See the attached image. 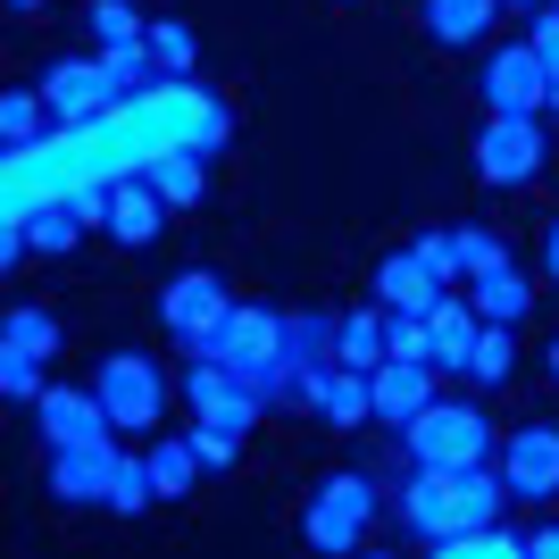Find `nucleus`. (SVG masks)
<instances>
[{
    "label": "nucleus",
    "instance_id": "obj_1",
    "mask_svg": "<svg viewBox=\"0 0 559 559\" xmlns=\"http://www.w3.org/2000/svg\"><path fill=\"white\" fill-rule=\"evenodd\" d=\"M501 467L485 460H460V467H418L409 492H401V518H409V535L418 543H443L460 526H492L501 518Z\"/></svg>",
    "mask_w": 559,
    "mask_h": 559
},
{
    "label": "nucleus",
    "instance_id": "obj_2",
    "mask_svg": "<svg viewBox=\"0 0 559 559\" xmlns=\"http://www.w3.org/2000/svg\"><path fill=\"white\" fill-rule=\"evenodd\" d=\"M376 476H359V467H334L326 485L309 492V510H301V535H309V551H359L368 543V526H376Z\"/></svg>",
    "mask_w": 559,
    "mask_h": 559
},
{
    "label": "nucleus",
    "instance_id": "obj_3",
    "mask_svg": "<svg viewBox=\"0 0 559 559\" xmlns=\"http://www.w3.org/2000/svg\"><path fill=\"white\" fill-rule=\"evenodd\" d=\"M401 443H409L418 467H460V460H485L492 451V426H485V409H467V401H435L426 418L401 426Z\"/></svg>",
    "mask_w": 559,
    "mask_h": 559
},
{
    "label": "nucleus",
    "instance_id": "obj_4",
    "mask_svg": "<svg viewBox=\"0 0 559 559\" xmlns=\"http://www.w3.org/2000/svg\"><path fill=\"white\" fill-rule=\"evenodd\" d=\"M443 276H451V226L418 234L409 251L384 259V267H376V301H384V309H435V301H443Z\"/></svg>",
    "mask_w": 559,
    "mask_h": 559
},
{
    "label": "nucleus",
    "instance_id": "obj_5",
    "mask_svg": "<svg viewBox=\"0 0 559 559\" xmlns=\"http://www.w3.org/2000/svg\"><path fill=\"white\" fill-rule=\"evenodd\" d=\"M93 393L109 401V418L117 426H159V409H167V376H159V359L151 350H109L93 368Z\"/></svg>",
    "mask_w": 559,
    "mask_h": 559
},
{
    "label": "nucleus",
    "instance_id": "obj_6",
    "mask_svg": "<svg viewBox=\"0 0 559 559\" xmlns=\"http://www.w3.org/2000/svg\"><path fill=\"white\" fill-rule=\"evenodd\" d=\"M543 126L526 109H492V126L476 134V176L485 185H526V176H543Z\"/></svg>",
    "mask_w": 559,
    "mask_h": 559
},
{
    "label": "nucleus",
    "instance_id": "obj_7",
    "mask_svg": "<svg viewBox=\"0 0 559 559\" xmlns=\"http://www.w3.org/2000/svg\"><path fill=\"white\" fill-rule=\"evenodd\" d=\"M185 409H192V418H210V426H226V435H242V443H251V426H259V393L226 368V359H192Z\"/></svg>",
    "mask_w": 559,
    "mask_h": 559
},
{
    "label": "nucleus",
    "instance_id": "obj_8",
    "mask_svg": "<svg viewBox=\"0 0 559 559\" xmlns=\"http://www.w3.org/2000/svg\"><path fill=\"white\" fill-rule=\"evenodd\" d=\"M43 100H50V117H59V126H100V117L117 109L109 59H50Z\"/></svg>",
    "mask_w": 559,
    "mask_h": 559
},
{
    "label": "nucleus",
    "instance_id": "obj_9",
    "mask_svg": "<svg viewBox=\"0 0 559 559\" xmlns=\"http://www.w3.org/2000/svg\"><path fill=\"white\" fill-rule=\"evenodd\" d=\"M476 84H485V109H526V117H535L543 100H551V68H543L535 43H501V50L485 59V75H476Z\"/></svg>",
    "mask_w": 559,
    "mask_h": 559
},
{
    "label": "nucleus",
    "instance_id": "obj_10",
    "mask_svg": "<svg viewBox=\"0 0 559 559\" xmlns=\"http://www.w3.org/2000/svg\"><path fill=\"white\" fill-rule=\"evenodd\" d=\"M34 426H43V443H109L117 418H109V401L93 393V384H50L43 409H34Z\"/></svg>",
    "mask_w": 559,
    "mask_h": 559
},
{
    "label": "nucleus",
    "instance_id": "obj_11",
    "mask_svg": "<svg viewBox=\"0 0 559 559\" xmlns=\"http://www.w3.org/2000/svg\"><path fill=\"white\" fill-rule=\"evenodd\" d=\"M109 476H117V443H59L43 467L50 501H68V510H93V501H109Z\"/></svg>",
    "mask_w": 559,
    "mask_h": 559
},
{
    "label": "nucleus",
    "instance_id": "obj_12",
    "mask_svg": "<svg viewBox=\"0 0 559 559\" xmlns=\"http://www.w3.org/2000/svg\"><path fill=\"white\" fill-rule=\"evenodd\" d=\"M501 485L518 492V501H551L559 492V426H518L510 443H501Z\"/></svg>",
    "mask_w": 559,
    "mask_h": 559
},
{
    "label": "nucleus",
    "instance_id": "obj_13",
    "mask_svg": "<svg viewBox=\"0 0 559 559\" xmlns=\"http://www.w3.org/2000/svg\"><path fill=\"white\" fill-rule=\"evenodd\" d=\"M435 409V359H384L376 368V426H409Z\"/></svg>",
    "mask_w": 559,
    "mask_h": 559
},
{
    "label": "nucleus",
    "instance_id": "obj_14",
    "mask_svg": "<svg viewBox=\"0 0 559 559\" xmlns=\"http://www.w3.org/2000/svg\"><path fill=\"white\" fill-rule=\"evenodd\" d=\"M226 309H234V301H226V284H217L210 267H192V276H176V284L159 293V326L176 334V343H192V334L217 326Z\"/></svg>",
    "mask_w": 559,
    "mask_h": 559
},
{
    "label": "nucleus",
    "instance_id": "obj_15",
    "mask_svg": "<svg viewBox=\"0 0 559 559\" xmlns=\"http://www.w3.org/2000/svg\"><path fill=\"white\" fill-rule=\"evenodd\" d=\"M476 334H485L476 301H435L426 309V359H435V376H467L476 368Z\"/></svg>",
    "mask_w": 559,
    "mask_h": 559
},
{
    "label": "nucleus",
    "instance_id": "obj_16",
    "mask_svg": "<svg viewBox=\"0 0 559 559\" xmlns=\"http://www.w3.org/2000/svg\"><path fill=\"white\" fill-rule=\"evenodd\" d=\"M167 210H176V201H167V192L151 185V176H142V185H134V176H117V192H109V234L142 251V242H151V234L167 226Z\"/></svg>",
    "mask_w": 559,
    "mask_h": 559
},
{
    "label": "nucleus",
    "instance_id": "obj_17",
    "mask_svg": "<svg viewBox=\"0 0 559 559\" xmlns=\"http://www.w3.org/2000/svg\"><path fill=\"white\" fill-rule=\"evenodd\" d=\"M142 176L176 201V210H192V201H210V151H192V142H159L151 159H142Z\"/></svg>",
    "mask_w": 559,
    "mask_h": 559
},
{
    "label": "nucleus",
    "instance_id": "obj_18",
    "mask_svg": "<svg viewBox=\"0 0 559 559\" xmlns=\"http://www.w3.org/2000/svg\"><path fill=\"white\" fill-rule=\"evenodd\" d=\"M318 418L326 426H368L376 418V368H343V359H334L326 376H318Z\"/></svg>",
    "mask_w": 559,
    "mask_h": 559
},
{
    "label": "nucleus",
    "instance_id": "obj_19",
    "mask_svg": "<svg viewBox=\"0 0 559 559\" xmlns=\"http://www.w3.org/2000/svg\"><path fill=\"white\" fill-rule=\"evenodd\" d=\"M334 359H343V368H384V359H393V309L384 301L350 309L343 334H334Z\"/></svg>",
    "mask_w": 559,
    "mask_h": 559
},
{
    "label": "nucleus",
    "instance_id": "obj_20",
    "mask_svg": "<svg viewBox=\"0 0 559 559\" xmlns=\"http://www.w3.org/2000/svg\"><path fill=\"white\" fill-rule=\"evenodd\" d=\"M467 284H476L467 301H476V318H485V326H518V318L535 309V284L518 276V259H501V267H485V276H467Z\"/></svg>",
    "mask_w": 559,
    "mask_h": 559
},
{
    "label": "nucleus",
    "instance_id": "obj_21",
    "mask_svg": "<svg viewBox=\"0 0 559 559\" xmlns=\"http://www.w3.org/2000/svg\"><path fill=\"white\" fill-rule=\"evenodd\" d=\"M501 17V0H426V34L443 50H476Z\"/></svg>",
    "mask_w": 559,
    "mask_h": 559
},
{
    "label": "nucleus",
    "instance_id": "obj_22",
    "mask_svg": "<svg viewBox=\"0 0 559 559\" xmlns=\"http://www.w3.org/2000/svg\"><path fill=\"white\" fill-rule=\"evenodd\" d=\"M334 334H343V318H326V309H301V318H284V368H293V376L334 368Z\"/></svg>",
    "mask_w": 559,
    "mask_h": 559
},
{
    "label": "nucleus",
    "instance_id": "obj_23",
    "mask_svg": "<svg viewBox=\"0 0 559 559\" xmlns=\"http://www.w3.org/2000/svg\"><path fill=\"white\" fill-rule=\"evenodd\" d=\"M59 134V117H50V100L43 93H0V142H9V151H34V142H50Z\"/></svg>",
    "mask_w": 559,
    "mask_h": 559
},
{
    "label": "nucleus",
    "instance_id": "obj_24",
    "mask_svg": "<svg viewBox=\"0 0 559 559\" xmlns=\"http://www.w3.org/2000/svg\"><path fill=\"white\" fill-rule=\"evenodd\" d=\"M0 350H17V359H50V350H59V318L17 301L9 318H0Z\"/></svg>",
    "mask_w": 559,
    "mask_h": 559
},
{
    "label": "nucleus",
    "instance_id": "obj_25",
    "mask_svg": "<svg viewBox=\"0 0 559 559\" xmlns=\"http://www.w3.org/2000/svg\"><path fill=\"white\" fill-rule=\"evenodd\" d=\"M192 476H201V451H192V435H167V443H151V485H159V501H185Z\"/></svg>",
    "mask_w": 559,
    "mask_h": 559
},
{
    "label": "nucleus",
    "instance_id": "obj_26",
    "mask_svg": "<svg viewBox=\"0 0 559 559\" xmlns=\"http://www.w3.org/2000/svg\"><path fill=\"white\" fill-rule=\"evenodd\" d=\"M151 501H159V485H151V451H142V460L117 451V476H109V501H100V510H109V518H142Z\"/></svg>",
    "mask_w": 559,
    "mask_h": 559
},
{
    "label": "nucleus",
    "instance_id": "obj_27",
    "mask_svg": "<svg viewBox=\"0 0 559 559\" xmlns=\"http://www.w3.org/2000/svg\"><path fill=\"white\" fill-rule=\"evenodd\" d=\"M84 25H93V43H100V50L151 43V25H142V9H134V0H93V9H84Z\"/></svg>",
    "mask_w": 559,
    "mask_h": 559
},
{
    "label": "nucleus",
    "instance_id": "obj_28",
    "mask_svg": "<svg viewBox=\"0 0 559 559\" xmlns=\"http://www.w3.org/2000/svg\"><path fill=\"white\" fill-rule=\"evenodd\" d=\"M510 259V242L492 226H451V276H485V267H501Z\"/></svg>",
    "mask_w": 559,
    "mask_h": 559
},
{
    "label": "nucleus",
    "instance_id": "obj_29",
    "mask_svg": "<svg viewBox=\"0 0 559 559\" xmlns=\"http://www.w3.org/2000/svg\"><path fill=\"white\" fill-rule=\"evenodd\" d=\"M25 234H34V251H50V259H59V251H75V242H84L93 226H84V217H75L68 201H43V210L25 217Z\"/></svg>",
    "mask_w": 559,
    "mask_h": 559
},
{
    "label": "nucleus",
    "instance_id": "obj_30",
    "mask_svg": "<svg viewBox=\"0 0 559 559\" xmlns=\"http://www.w3.org/2000/svg\"><path fill=\"white\" fill-rule=\"evenodd\" d=\"M151 59H159V75H167V84H185V75H192V59H201L192 25H185V17H159V25H151Z\"/></svg>",
    "mask_w": 559,
    "mask_h": 559
},
{
    "label": "nucleus",
    "instance_id": "obj_31",
    "mask_svg": "<svg viewBox=\"0 0 559 559\" xmlns=\"http://www.w3.org/2000/svg\"><path fill=\"white\" fill-rule=\"evenodd\" d=\"M435 551H443V559H510V551H526V543L501 535V526H460V535H443Z\"/></svg>",
    "mask_w": 559,
    "mask_h": 559
},
{
    "label": "nucleus",
    "instance_id": "obj_32",
    "mask_svg": "<svg viewBox=\"0 0 559 559\" xmlns=\"http://www.w3.org/2000/svg\"><path fill=\"white\" fill-rule=\"evenodd\" d=\"M43 359H17V350H0V401H17V409H43Z\"/></svg>",
    "mask_w": 559,
    "mask_h": 559
},
{
    "label": "nucleus",
    "instance_id": "obj_33",
    "mask_svg": "<svg viewBox=\"0 0 559 559\" xmlns=\"http://www.w3.org/2000/svg\"><path fill=\"white\" fill-rule=\"evenodd\" d=\"M192 451H201V476H234L242 435H226V426H210V418H192Z\"/></svg>",
    "mask_w": 559,
    "mask_h": 559
},
{
    "label": "nucleus",
    "instance_id": "obj_34",
    "mask_svg": "<svg viewBox=\"0 0 559 559\" xmlns=\"http://www.w3.org/2000/svg\"><path fill=\"white\" fill-rule=\"evenodd\" d=\"M510 368H518V334H510V326H485V334H476V368H467V376L501 384Z\"/></svg>",
    "mask_w": 559,
    "mask_h": 559
},
{
    "label": "nucleus",
    "instance_id": "obj_35",
    "mask_svg": "<svg viewBox=\"0 0 559 559\" xmlns=\"http://www.w3.org/2000/svg\"><path fill=\"white\" fill-rule=\"evenodd\" d=\"M526 43H535V50H543V68L559 75V0H543V9H535V34H526Z\"/></svg>",
    "mask_w": 559,
    "mask_h": 559
},
{
    "label": "nucleus",
    "instance_id": "obj_36",
    "mask_svg": "<svg viewBox=\"0 0 559 559\" xmlns=\"http://www.w3.org/2000/svg\"><path fill=\"white\" fill-rule=\"evenodd\" d=\"M526 551H535V559H559V526H543V535H526Z\"/></svg>",
    "mask_w": 559,
    "mask_h": 559
},
{
    "label": "nucleus",
    "instance_id": "obj_37",
    "mask_svg": "<svg viewBox=\"0 0 559 559\" xmlns=\"http://www.w3.org/2000/svg\"><path fill=\"white\" fill-rule=\"evenodd\" d=\"M543 267H551V284H559V217H551V234H543Z\"/></svg>",
    "mask_w": 559,
    "mask_h": 559
},
{
    "label": "nucleus",
    "instance_id": "obj_38",
    "mask_svg": "<svg viewBox=\"0 0 559 559\" xmlns=\"http://www.w3.org/2000/svg\"><path fill=\"white\" fill-rule=\"evenodd\" d=\"M501 9H543V0H501Z\"/></svg>",
    "mask_w": 559,
    "mask_h": 559
},
{
    "label": "nucleus",
    "instance_id": "obj_39",
    "mask_svg": "<svg viewBox=\"0 0 559 559\" xmlns=\"http://www.w3.org/2000/svg\"><path fill=\"white\" fill-rule=\"evenodd\" d=\"M9 9H17V17H25V9H43V0H9Z\"/></svg>",
    "mask_w": 559,
    "mask_h": 559
},
{
    "label": "nucleus",
    "instance_id": "obj_40",
    "mask_svg": "<svg viewBox=\"0 0 559 559\" xmlns=\"http://www.w3.org/2000/svg\"><path fill=\"white\" fill-rule=\"evenodd\" d=\"M551 109H559V75H551Z\"/></svg>",
    "mask_w": 559,
    "mask_h": 559
},
{
    "label": "nucleus",
    "instance_id": "obj_41",
    "mask_svg": "<svg viewBox=\"0 0 559 559\" xmlns=\"http://www.w3.org/2000/svg\"><path fill=\"white\" fill-rule=\"evenodd\" d=\"M551 376H559V343H551Z\"/></svg>",
    "mask_w": 559,
    "mask_h": 559
}]
</instances>
